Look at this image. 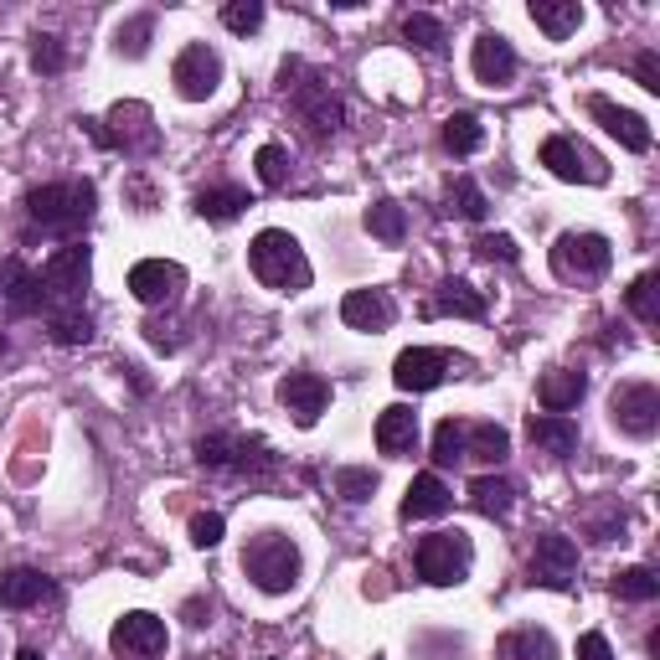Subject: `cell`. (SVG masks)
<instances>
[{
    "label": "cell",
    "mask_w": 660,
    "mask_h": 660,
    "mask_svg": "<svg viewBox=\"0 0 660 660\" xmlns=\"http://www.w3.org/2000/svg\"><path fill=\"white\" fill-rule=\"evenodd\" d=\"M361 222H367V233H372L377 243H388V248H398L407 237V212L398 202H372L361 212Z\"/></svg>",
    "instance_id": "d6a6232c"
},
{
    "label": "cell",
    "mask_w": 660,
    "mask_h": 660,
    "mask_svg": "<svg viewBox=\"0 0 660 660\" xmlns=\"http://www.w3.org/2000/svg\"><path fill=\"white\" fill-rule=\"evenodd\" d=\"M279 403L289 407V418L300 428H315L321 413L331 407V382L315 372H289V377H279Z\"/></svg>",
    "instance_id": "e0dca14e"
},
{
    "label": "cell",
    "mask_w": 660,
    "mask_h": 660,
    "mask_svg": "<svg viewBox=\"0 0 660 660\" xmlns=\"http://www.w3.org/2000/svg\"><path fill=\"white\" fill-rule=\"evenodd\" d=\"M340 321L351 325V331L377 336V331H388V325L398 321V300H392L388 289H351V294L340 300Z\"/></svg>",
    "instance_id": "d6986e66"
},
{
    "label": "cell",
    "mask_w": 660,
    "mask_h": 660,
    "mask_svg": "<svg viewBox=\"0 0 660 660\" xmlns=\"http://www.w3.org/2000/svg\"><path fill=\"white\" fill-rule=\"evenodd\" d=\"M583 392H589V377L573 372V367H558V372L542 377V388H537V403H542V413H568V407L583 403Z\"/></svg>",
    "instance_id": "83f0119b"
},
{
    "label": "cell",
    "mask_w": 660,
    "mask_h": 660,
    "mask_svg": "<svg viewBox=\"0 0 660 660\" xmlns=\"http://www.w3.org/2000/svg\"><path fill=\"white\" fill-rule=\"evenodd\" d=\"M614 264V248L604 233H562L552 243V273L568 279V284H593L604 279Z\"/></svg>",
    "instance_id": "52a82bcc"
},
{
    "label": "cell",
    "mask_w": 660,
    "mask_h": 660,
    "mask_svg": "<svg viewBox=\"0 0 660 660\" xmlns=\"http://www.w3.org/2000/svg\"><path fill=\"white\" fill-rule=\"evenodd\" d=\"M609 424L625 439H650L660 428V392L650 382H619L609 398Z\"/></svg>",
    "instance_id": "9c48e42d"
},
{
    "label": "cell",
    "mask_w": 660,
    "mask_h": 660,
    "mask_svg": "<svg viewBox=\"0 0 660 660\" xmlns=\"http://www.w3.org/2000/svg\"><path fill=\"white\" fill-rule=\"evenodd\" d=\"M480 145H485V124H480V114L459 109V114L444 119V150L449 155H474Z\"/></svg>",
    "instance_id": "1f68e13d"
},
{
    "label": "cell",
    "mask_w": 660,
    "mask_h": 660,
    "mask_svg": "<svg viewBox=\"0 0 660 660\" xmlns=\"http://www.w3.org/2000/svg\"><path fill=\"white\" fill-rule=\"evenodd\" d=\"M16 660H42V656H36L32 645H26V650H16Z\"/></svg>",
    "instance_id": "816d5d0a"
},
{
    "label": "cell",
    "mask_w": 660,
    "mask_h": 660,
    "mask_svg": "<svg viewBox=\"0 0 660 660\" xmlns=\"http://www.w3.org/2000/svg\"><path fill=\"white\" fill-rule=\"evenodd\" d=\"M103 130H109V145L124 155H145L155 150V114L150 103H114L109 109V119H103Z\"/></svg>",
    "instance_id": "9a60e30c"
},
{
    "label": "cell",
    "mask_w": 660,
    "mask_h": 660,
    "mask_svg": "<svg viewBox=\"0 0 660 660\" xmlns=\"http://www.w3.org/2000/svg\"><path fill=\"white\" fill-rule=\"evenodd\" d=\"M434 315H459V321H485V294L470 284V279H444L439 294L424 305V321Z\"/></svg>",
    "instance_id": "7402d4cb"
},
{
    "label": "cell",
    "mask_w": 660,
    "mask_h": 660,
    "mask_svg": "<svg viewBox=\"0 0 660 660\" xmlns=\"http://www.w3.org/2000/svg\"><path fill=\"white\" fill-rule=\"evenodd\" d=\"M578 578V542L573 537H562V532H547L537 537L532 547V583H542V589H573Z\"/></svg>",
    "instance_id": "5bb4252c"
},
{
    "label": "cell",
    "mask_w": 660,
    "mask_h": 660,
    "mask_svg": "<svg viewBox=\"0 0 660 660\" xmlns=\"http://www.w3.org/2000/svg\"><path fill=\"white\" fill-rule=\"evenodd\" d=\"M413 562H418V578L424 583H434V589H455V583H465L474 568V542L470 532H428V537H418V547H413Z\"/></svg>",
    "instance_id": "5b68a950"
},
{
    "label": "cell",
    "mask_w": 660,
    "mask_h": 660,
    "mask_svg": "<svg viewBox=\"0 0 660 660\" xmlns=\"http://www.w3.org/2000/svg\"><path fill=\"white\" fill-rule=\"evenodd\" d=\"M526 439L547 449V455H573L578 449V424L568 413H532L526 418Z\"/></svg>",
    "instance_id": "484cf974"
},
{
    "label": "cell",
    "mask_w": 660,
    "mask_h": 660,
    "mask_svg": "<svg viewBox=\"0 0 660 660\" xmlns=\"http://www.w3.org/2000/svg\"><path fill=\"white\" fill-rule=\"evenodd\" d=\"M93 212H99V187L93 181H47V187L26 191V217L57 237L83 233Z\"/></svg>",
    "instance_id": "7a4b0ae2"
},
{
    "label": "cell",
    "mask_w": 660,
    "mask_h": 660,
    "mask_svg": "<svg viewBox=\"0 0 660 660\" xmlns=\"http://www.w3.org/2000/svg\"><path fill=\"white\" fill-rule=\"evenodd\" d=\"M403 36L413 42V47H424V52H444V21H439V16H424V11H413V16L403 21Z\"/></svg>",
    "instance_id": "ee69618b"
},
{
    "label": "cell",
    "mask_w": 660,
    "mask_h": 660,
    "mask_svg": "<svg viewBox=\"0 0 660 660\" xmlns=\"http://www.w3.org/2000/svg\"><path fill=\"white\" fill-rule=\"evenodd\" d=\"M474 254L485 258V264H516L522 248H516V237L511 233H485V237H474Z\"/></svg>",
    "instance_id": "bcb514c9"
},
{
    "label": "cell",
    "mask_w": 660,
    "mask_h": 660,
    "mask_svg": "<svg viewBox=\"0 0 660 660\" xmlns=\"http://www.w3.org/2000/svg\"><path fill=\"white\" fill-rule=\"evenodd\" d=\"M625 305H629V315L640 325H656L660 321V300H656V273H640L635 284L625 289Z\"/></svg>",
    "instance_id": "ab89813d"
},
{
    "label": "cell",
    "mask_w": 660,
    "mask_h": 660,
    "mask_svg": "<svg viewBox=\"0 0 660 660\" xmlns=\"http://www.w3.org/2000/svg\"><path fill=\"white\" fill-rule=\"evenodd\" d=\"M635 78H640V88L660 93V57L656 52H640V57H635Z\"/></svg>",
    "instance_id": "681fc988"
},
{
    "label": "cell",
    "mask_w": 660,
    "mask_h": 660,
    "mask_svg": "<svg viewBox=\"0 0 660 660\" xmlns=\"http://www.w3.org/2000/svg\"><path fill=\"white\" fill-rule=\"evenodd\" d=\"M377 470L372 465H346V470H336V495H346L351 506H361V501H372L377 495Z\"/></svg>",
    "instance_id": "74e56055"
},
{
    "label": "cell",
    "mask_w": 660,
    "mask_h": 660,
    "mask_svg": "<svg viewBox=\"0 0 660 660\" xmlns=\"http://www.w3.org/2000/svg\"><path fill=\"white\" fill-rule=\"evenodd\" d=\"M526 16L537 21V32H542L547 42H568V36L583 26V5H578V0H532Z\"/></svg>",
    "instance_id": "cb8c5ba5"
},
{
    "label": "cell",
    "mask_w": 660,
    "mask_h": 660,
    "mask_svg": "<svg viewBox=\"0 0 660 660\" xmlns=\"http://www.w3.org/2000/svg\"><path fill=\"white\" fill-rule=\"evenodd\" d=\"M170 83H176V93H181L187 103H206L212 93H217V83H222L217 47H206V42H191V47H181V57L170 63Z\"/></svg>",
    "instance_id": "30bf717a"
},
{
    "label": "cell",
    "mask_w": 660,
    "mask_h": 660,
    "mask_svg": "<svg viewBox=\"0 0 660 660\" xmlns=\"http://www.w3.org/2000/svg\"><path fill=\"white\" fill-rule=\"evenodd\" d=\"M254 166H258V181H264L269 191H279V187L289 181V166H294V160H289L284 145H258Z\"/></svg>",
    "instance_id": "b9f144b4"
},
{
    "label": "cell",
    "mask_w": 660,
    "mask_h": 660,
    "mask_svg": "<svg viewBox=\"0 0 660 660\" xmlns=\"http://www.w3.org/2000/svg\"><path fill=\"white\" fill-rule=\"evenodd\" d=\"M279 88H284L289 109H294V119L305 124L315 139L336 135L340 124H346V103H340V93L331 83H325L321 72H310L305 63H284V72H279Z\"/></svg>",
    "instance_id": "3957f363"
},
{
    "label": "cell",
    "mask_w": 660,
    "mask_h": 660,
    "mask_svg": "<svg viewBox=\"0 0 660 660\" xmlns=\"http://www.w3.org/2000/svg\"><path fill=\"white\" fill-rule=\"evenodd\" d=\"M470 68L485 88H506L511 78H516V47H511L501 32H480L474 36V52H470Z\"/></svg>",
    "instance_id": "ffe728a7"
},
{
    "label": "cell",
    "mask_w": 660,
    "mask_h": 660,
    "mask_svg": "<svg viewBox=\"0 0 660 660\" xmlns=\"http://www.w3.org/2000/svg\"><path fill=\"white\" fill-rule=\"evenodd\" d=\"M459 459H465V424H459V418H444V424L434 428V465L449 470Z\"/></svg>",
    "instance_id": "60d3db41"
},
{
    "label": "cell",
    "mask_w": 660,
    "mask_h": 660,
    "mask_svg": "<svg viewBox=\"0 0 660 660\" xmlns=\"http://www.w3.org/2000/svg\"><path fill=\"white\" fill-rule=\"evenodd\" d=\"M537 160H542L558 181H568V187H604V181H609L604 155L589 150V145L573 139V135H547L542 150H537Z\"/></svg>",
    "instance_id": "ba28073f"
},
{
    "label": "cell",
    "mask_w": 660,
    "mask_h": 660,
    "mask_svg": "<svg viewBox=\"0 0 660 660\" xmlns=\"http://www.w3.org/2000/svg\"><path fill=\"white\" fill-rule=\"evenodd\" d=\"M279 470V455L269 449V439H258V434H233V459H227V474H248V480H269Z\"/></svg>",
    "instance_id": "f1b7e54d"
},
{
    "label": "cell",
    "mask_w": 660,
    "mask_h": 660,
    "mask_svg": "<svg viewBox=\"0 0 660 660\" xmlns=\"http://www.w3.org/2000/svg\"><path fill=\"white\" fill-rule=\"evenodd\" d=\"M0 300H5V315H11V321L42 315V310H47V289H42V273L26 269L21 258H5V264H0Z\"/></svg>",
    "instance_id": "2e32d148"
},
{
    "label": "cell",
    "mask_w": 660,
    "mask_h": 660,
    "mask_svg": "<svg viewBox=\"0 0 660 660\" xmlns=\"http://www.w3.org/2000/svg\"><path fill=\"white\" fill-rule=\"evenodd\" d=\"M32 68L42 72V78H57V72L68 68V52H63L57 36H36L32 42Z\"/></svg>",
    "instance_id": "f6af8a7d"
},
{
    "label": "cell",
    "mask_w": 660,
    "mask_h": 660,
    "mask_svg": "<svg viewBox=\"0 0 660 660\" xmlns=\"http://www.w3.org/2000/svg\"><path fill=\"white\" fill-rule=\"evenodd\" d=\"M222 26L237 36H254L264 26V0H227L222 5Z\"/></svg>",
    "instance_id": "7bdbcfd3"
},
{
    "label": "cell",
    "mask_w": 660,
    "mask_h": 660,
    "mask_svg": "<svg viewBox=\"0 0 660 660\" xmlns=\"http://www.w3.org/2000/svg\"><path fill=\"white\" fill-rule=\"evenodd\" d=\"M145 340H150L155 351H176V346H181L176 325H166V321H145Z\"/></svg>",
    "instance_id": "c3c4849f"
},
{
    "label": "cell",
    "mask_w": 660,
    "mask_h": 660,
    "mask_svg": "<svg viewBox=\"0 0 660 660\" xmlns=\"http://www.w3.org/2000/svg\"><path fill=\"white\" fill-rule=\"evenodd\" d=\"M589 114L609 130L625 150H635V155H645L650 145H656V135H650V124H645V114H635V109H625V103H614V99H604V93H593L589 99Z\"/></svg>",
    "instance_id": "ac0fdd59"
},
{
    "label": "cell",
    "mask_w": 660,
    "mask_h": 660,
    "mask_svg": "<svg viewBox=\"0 0 660 660\" xmlns=\"http://www.w3.org/2000/svg\"><path fill=\"white\" fill-rule=\"evenodd\" d=\"M88 279H93V258H88V248H83V243H63V248L42 264L47 315H57V310H83Z\"/></svg>",
    "instance_id": "8992f818"
},
{
    "label": "cell",
    "mask_w": 660,
    "mask_h": 660,
    "mask_svg": "<svg viewBox=\"0 0 660 660\" xmlns=\"http://www.w3.org/2000/svg\"><path fill=\"white\" fill-rule=\"evenodd\" d=\"M495 660H558V640L537 625L506 629V635L495 640Z\"/></svg>",
    "instance_id": "4316f807"
},
{
    "label": "cell",
    "mask_w": 660,
    "mask_h": 660,
    "mask_svg": "<svg viewBox=\"0 0 660 660\" xmlns=\"http://www.w3.org/2000/svg\"><path fill=\"white\" fill-rule=\"evenodd\" d=\"M150 36H155V16H130L114 32V52L135 63V57H145V52H150Z\"/></svg>",
    "instance_id": "f35d334b"
},
{
    "label": "cell",
    "mask_w": 660,
    "mask_h": 660,
    "mask_svg": "<svg viewBox=\"0 0 660 660\" xmlns=\"http://www.w3.org/2000/svg\"><path fill=\"white\" fill-rule=\"evenodd\" d=\"M181 289H187V269H181L176 258H139L135 269H130V294L150 310L170 305Z\"/></svg>",
    "instance_id": "4fadbf2b"
},
{
    "label": "cell",
    "mask_w": 660,
    "mask_h": 660,
    "mask_svg": "<svg viewBox=\"0 0 660 660\" xmlns=\"http://www.w3.org/2000/svg\"><path fill=\"white\" fill-rule=\"evenodd\" d=\"M0 351H5V336H0Z\"/></svg>",
    "instance_id": "f5cc1de1"
},
{
    "label": "cell",
    "mask_w": 660,
    "mask_h": 660,
    "mask_svg": "<svg viewBox=\"0 0 660 660\" xmlns=\"http://www.w3.org/2000/svg\"><path fill=\"white\" fill-rule=\"evenodd\" d=\"M47 331L57 346H88V340H93L88 310H57V315H47Z\"/></svg>",
    "instance_id": "8d00e7d4"
},
{
    "label": "cell",
    "mask_w": 660,
    "mask_h": 660,
    "mask_svg": "<svg viewBox=\"0 0 660 660\" xmlns=\"http://www.w3.org/2000/svg\"><path fill=\"white\" fill-rule=\"evenodd\" d=\"M42 599H52L47 573H36V568H5V573H0V604H5V609H32Z\"/></svg>",
    "instance_id": "d4e9b609"
},
{
    "label": "cell",
    "mask_w": 660,
    "mask_h": 660,
    "mask_svg": "<svg viewBox=\"0 0 660 660\" xmlns=\"http://www.w3.org/2000/svg\"><path fill=\"white\" fill-rule=\"evenodd\" d=\"M243 206H248V191L243 187H206L202 197H197V217L233 222V217H243Z\"/></svg>",
    "instance_id": "e575fe53"
},
{
    "label": "cell",
    "mask_w": 660,
    "mask_h": 660,
    "mask_svg": "<svg viewBox=\"0 0 660 660\" xmlns=\"http://www.w3.org/2000/svg\"><path fill=\"white\" fill-rule=\"evenodd\" d=\"M455 367L459 361L449 351H439V346H407V351H398V361H392V382L403 392H434Z\"/></svg>",
    "instance_id": "7c38bea8"
},
{
    "label": "cell",
    "mask_w": 660,
    "mask_h": 660,
    "mask_svg": "<svg viewBox=\"0 0 660 660\" xmlns=\"http://www.w3.org/2000/svg\"><path fill=\"white\" fill-rule=\"evenodd\" d=\"M470 506L480 511V516H491V522L511 516V506H516V480H506V474H474Z\"/></svg>",
    "instance_id": "f546056e"
},
{
    "label": "cell",
    "mask_w": 660,
    "mask_h": 660,
    "mask_svg": "<svg viewBox=\"0 0 660 660\" xmlns=\"http://www.w3.org/2000/svg\"><path fill=\"white\" fill-rule=\"evenodd\" d=\"M300 568H305L300 542L284 537V532H258V537H248V547H243V573L254 578L264 593H289L300 583Z\"/></svg>",
    "instance_id": "277c9868"
},
{
    "label": "cell",
    "mask_w": 660,
    "mask_h": 660,
    "mask_svg": "<svg viewBox=\"0 0 660 660\" xmlns=\"http://www.w3.org/2000/svg\"><path fill=\"white\" fill-rule=\"evenodd\" d=\"M578 660H614V650H609V640L593 629V635H583V640H578Z\"/></svg>",
    "instance_id": "f907efd6"
},
{
    "label": "cell",
    "mask_w": 660,
    "mask_h": 660,
    "mask_svg": "<svg viewBox=\"0 0 660 660\" xmlns=\"http://www.w3.org/2000/svg\"><path fill=\"white\" fill-rule=\"evenodd\" d=\"M506 455H511V434L501 424H465V459L501 465Z\"/></svg>",
    "instance_id": "4dcf8cb0"
},
{
    "label": "cell",
    "mask_w": 660,
    "mask_h": 660,
    "mask_svg": "<svg viewBox=\"0 0 660 660\" xmlns=\"http://www.w3.org/2000/svg\"><path fill=\"white\" fill-rule=\"evenodd\" d=\"M656 593H660L656 568H619L614 573V599H625V604H650Z\"/></svg>",
    "instance_id": "d590c367"
},
{
    "label": "cell",
    "mask_w": 660,
    "mask_h": 660,
    "mask_svg": "<svg viewBox=\"0 0 660 660\" xmlns=\"http://www.w3.org/2000/svg\"><path fill=\"white\" fill-rule=\"evenodd\" d=\"M449 506H455V495L434 470L413 474V485L403 491V522H428V516H444Z\"/></svg>",
    "instance_id": "603a6c76"
},
{
    "label": "cell",
    "mask_w": 660,
    "mask_h": 660,
    "mask_svg": "<svg viewBox=\"0 0 660 660\" xmlns=\"http://www.w3.org/2000/svg\"><path fill=\"white\" fill-rule=\"evenodd\" d=\"M377 449L388 459H407L418 449V413L403 403H392L377 413Z\"/></svg>",
    "instance_id": "44dd1931"
},
{
    "label": "cell",
    "mask_w": 660,
    "mask_h": 660,
    "mask_svg": "<svg viewBox=\"0 0 660 660\" xmlns=\"http://www.w3.org/2000/svg\"><path fill=\"white\" fill-rule=\"evenodd\" d=\"M222 532H227V522H222L217 511H197V516H191V547H217L222 542Z\"/></svg>",
    "instance_id": "7dc6e473"
},
{
    "label": "cell",
    "mask_w": 660,
    "mask_h": 660,
    "mask_svg": "<svg viewBox=\"0 0 660 660\" xmlns=\"http://www.w3.org/2000/svg\"><path fill=\"white\" fill-rule=\"evenodd\" d=\"M109 645H114L119 656H135V660H155L166 656V619L160 614H145V609H130L124 619H114V629H109Z\"/></svg>",
    "instance_id": "8fae6325"
},
{
    "label": "cell",
    "mask_w": 660,
    "mask_h": 660,
    "mask_svg": "<svg viewBox=\"0 0 660 660\" xmlns=\"http://www.w3.org/2000/svg\"><path fill=\"white\" fill-rule=\"evenodd\" d=\"M248 269H254V279L264 289H273V294H305L310 279H315L300 237L284 233V227H264V233L248 243Z\"/></svg>",
    "instance_id": "6da1fadb"
},
{
    "label": "cell",
    "mask_w": 660,
    "mask_h": 660,
    "mask_svg": "<svg viewBox=\"0 0 660 660\" xmlns=\"http://www.w3.org/2000/svg\"><path fill=\"white\" fill-rule=\"evenodd\" d=\"M444 212H449V217H465V222H480L491 212V202H485V191L474 187L470 176H455L449 191H444Z\"/></svg>",
    "instance_id": "836d02e7"
}]
</instances>
